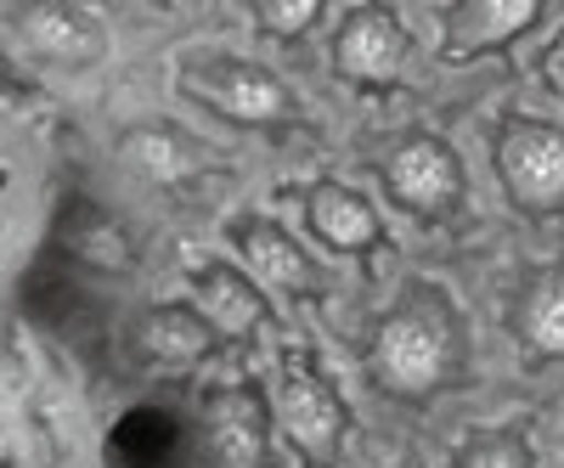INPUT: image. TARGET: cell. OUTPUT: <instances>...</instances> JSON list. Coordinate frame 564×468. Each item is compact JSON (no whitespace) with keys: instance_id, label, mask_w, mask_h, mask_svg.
Segmentation results:
<instances>
[{"instance_id":"1","label":"cell","mask_w":564,"mask_h":468,"mask_svg":"<svg viewBox=\"0 0 564 468\" xmlns=\"http://www.w3.org/2000/svg\"><path fill=\"white\" fill-rule=\"evenodd\" d=\"M452 367V327L441 305H406L384 316L379 339H372V379L395 395H430Z\"/></svg>"},{"instance_id":"2","label":"cell","mask_w":564,"mask_h":468,"mask_svg":"<svg viewBox=\"0 0 564 468\" xmlns=\"http://www.w3.org/2000/svg\"><path fill=\"white\" fill-rule=\"evenodd\" d=\"M497 175H502V193L531 209L547 215L564 204V130L536 124V119H513L497 135Z\"/></svg>"},{"instance_id":"3","label":"cell","mask_w":564,"mask_h":468,"mask_svg":"<svg viewBox=\"0 0 564 468\" xmlns=\"http://www.w3.org/2000/svg\"><path fill=\"white\" fill-rule=\"evenodd\" d=\"M384 181H390V193H395L406 209H417V215H441V209H452V204L463 198L457 159H452L441 142H430V135H417V142L395 148V153L384 159Z\"/></svg>"},{"instance_id":"4","label":"cell","mask_w":564,"mask_h":468,"mask_svg":"<svg viewBox=\"0 0 564 468\" xmlns=\"http://www.w3.org/2000/svg\"><path fill=\"white\" fill-rule=\"evenodd\" d=\"M401 57H406V29L395 23V12L361 7V12L345 18L339 45H334V63H339L345 79H361V85L395 79L401 74Z\"/></svg>"},{"instance_id":"5","label":"cell","mask_w":564,"mask_h":468,"mask_svg":"<svg viewBox=\"0 0 564 468\" xmlns=\"http://www.w3.org/2000/svg\"><path fill=\"white\" fill-rule=\"evenodd\" d=\"M536 18H542L536 0H468V7H446L441 12V23H446V57L491 52V45L525 34Z\"/></svg>"},{"instance_id":"6","label":"cell","mask_w":564,"mask_h":468,"mask_svg":"<svg viewBox=\"0 0 564 468\" xmlns=\"http://www.w3.org/2000/svg\"><path fill=\"white\" fill-rule=\"evenodd\" d=\"M311 226L334 249H367L379 238V215H372L356 193H345V186H316L311 193Z\"/></svg>"},{"instance_id":"7","label":"cell","mask_w":564,"mask_h":468,"mask_svg":"<svg viewBox=\"0 0 564 468\" xmlns=\"http://www.w3.org/2000/svg\"><path fill=\"white\" fill-rule=\"evenodd\" d=\"M29 40L40 45L45 57H57V63H90V57H102V29L97 23H85L79 12L68 7H45L29 18Z\"/></svg>"},{"instance_id":"8","label":"cell","mask_w":564,"mask_h":468,"mask_svg":"<svg viewBox=\"0 0 564 468\" xmlns=\"http://www.w3.org/2000/svg\"><path fill=\"white\" fill-rule=\"evenodd\" d=\"M209 97H215L220 113L249 119V124H265V119H276L282 108H289V90L260 68H226L220 85H209Z\"/></svg>"},{"instance_id":"9","label":"cell","mask_w":564,"mask_h":468,"mask_svg":"<svg viewBox=\"0 0 564 468\" xmlns=\"http://www.w3.org/2000/svg\"><path fill=\"white\" fill-rule=\"evenodd\" d=\"M282 424L294 429V440H305V446H334V435H339V406L327 401L305 372H289L282 379Z\"/></svg>"},{"instance_id":"10","label":"cell","mask_w":564,"mask_h":468,"mask_svg":"<svg viewBox=\"0 0 564 468\" xmlns=\"http://www.w3.org/2000/svg\"><path fill=\"white\" fill-rule=\"evenodd\" d=\"M198 305L209 311V322H220L226 334H249V327L260 322V294L243 283L231 265H209V271H198Z\"/></svg>"},{"instance_id":"11","label":"cell","mask_w":564,"mask_h":468,"mask_svg":"<svg viewBox=\"0 0 564 468\" xmlns=\"http://www.w3.org/2000/svg\"><path fill=\"white\" fill-rule=\"evenodd\" d=\"M520 339L542 356H564V271H547L520 300Z\"/></svg>"},{"instance_id":"12","label":"cell","mask_w":564,"mask_h":468,"mask_svg":"<svg viewBox=\"0 0 564 468\" xmlns=\"http://www.w3.org/2000/svg\"><path fill=\"white\" fill-rule=\"evenodd\" d=\"M141 350L159 356V361H198L209 350V327L186 311H159L141 327Z\"/></svg>"},{"instance_id":"13","label":"cell","mask_w":564,"mask_h":468,"mask_svg":"<svg viewBox=\"0 0 564 468\" xmlns=\"http://www.w3.org/2000/svg\"><path fill=\"white\" fill-rule=\"evenodd\" d=\"M243 254H249V265L265 276V283H282V289H300L305 283V254L282 238L276 226H249L243 231Z\"/></svg>"},{"instance_id":"14","label":"cell","mask_w":564,"mask_h":468,"mask_svg":"<svg viewBox=\"0 0 564 468\" xmlns=\"http://www.w3.org/2000/svg\"><path fill=\"white\" fill-rule=\"evenodd\" d=\"M119 153H124V164L135 170V175H148V181H181L186 170H193V164H186V148L175 142V135L170 130H130L124 135V142H119Z\"/></svg>"},{"instance_id":"15","label":"cell","mask_w":564,"mask_h":468,"mask_svg":"<svg viewBox=\"0 0 564 468\" xmlns=\"http://www.w3.org/2000/svg\"><path fill=\"white\" fill-rule=\"evenodd\" d=\"M215 435H220V451H226L231 468H254V457H260V429H254V406H249V401H226Z\"/></svg>"},{"instance_id":"16","label":"cell","mask_w":564,"mask_h":468,"mask_svg":"<svg viewBox=\"0 0 564 468\" xmlns=\"http://www.w3.org/2000/svg\"><path fill=\"white\" fill-rule=\"evenodd\" d=\"M457 468H531V451L520 435H480L468 451H457Z\"/></svg>"},{"instance_id":"17","label":"cell","mask_w":564,"mask_h":468,"mask_svg":"<svg viewBox=\"0 0 564 468\" xmlns=\"http://www.w3.org/2000/svg\"><path fill=\"white\" fill-rule=\"evenodd\" d=\"M254 18H260L265 34H300V29H311L322 18V7L316 0H260Z\"/></svg>"},{"instance_id":"18","label":"cell","mask_w":564,"mask_h":468,"mask_svg":"<svg viewBox=\"0 0 564 468\" xmlns=\"http://www.w3.org/2000/svg\"><path fill=\"white\" fill-rule=\"evenodd\" d=\"M542 79H547V90H558V97H564V34L542 52Z\"/></svg>"}]
</instances>
